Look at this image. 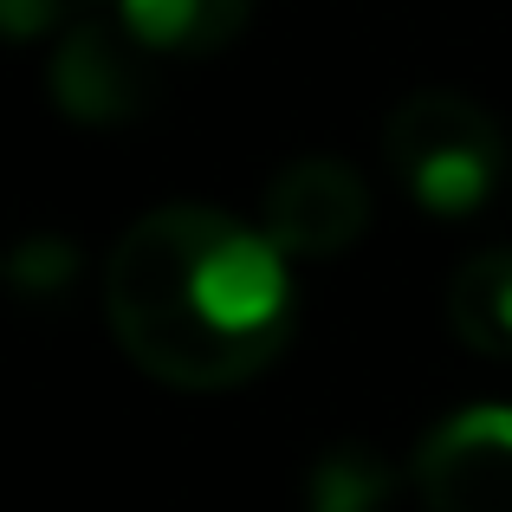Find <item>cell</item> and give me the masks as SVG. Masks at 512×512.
<instances>
[{"mask_svg": "<svg viewBox=\"0 0 512 512\" xmlns=\"http://www.w3.org/2000/svg\"><path fill=\"white\" fill-rule=\"evenodd\" d=\"M98 7V0H0V26H7V39H39L52 33V26H72L85 20V13Z\"/></svg>", "mask_w": 512, "mask_h": 512, "instance_id": "10", "label": "cell"}, {"mask_svg": "<svg viewBox=\"0 0 512 512\" xmlns=\"http://www.w3.org/2000/svg\"><path fill=\"white\" fill-rule=\"evenodd\" d=\"M409 474L428 512H512V402L441 415Z\"/></svg>", "mask_w": 512, "mask_h": 512, "instance_id": "4", "label": "cell"}, {"mask_svg": "<svg viewBox=\"0 0 512 512\" xmlns=\"http://www.w3.org/2000/svg\"><path fill=\"white\" fill-rule=\"evenodd\" d=\"M260 227L286 260H338L370 227V188L344 156H299L266 182Z\"/></svg>", "mask_w": 512, "mask_h": 512, "instance_id": "5", "label": "cell"}, {"mask_svg": "<svg viewBox=\"0 0 512 512\" xmlns=\"http://www.w3.org/2000/svg\"><path fill=\"white\" fill-rule=\"evenodd\" d=\"M402 474L370 441H331L305 467V512H389Z\"/></svg>", "mask_w": 512, "mask_h": 512, "instance_id": "8", "label": "cell"}, {"mask_svg": "<svg viewBox=\"0 0 512 512\" xmlns=\"http://www.w3.org/2000/svg\"><path fill=\"white\" fill-rule=\"evenodd\" d=\"M448 325L480 357H512V247H487L454 266Z\"/></svg>", "mask_w": 512, "mask_h": 512, "instance_id": "7", "label": "cell"}, {"mask_svg": "<svg viewBox=\"0 0 512 512\" xmlns=\"http://www.w3.org/2000/svg\"><path fill=\"white\" fill-rule=\"evenodd\" d=\"M383 156L428 214H474L506 182V130L461 91H409L383 124Z\"/></svg>", "mask_w": 512, "mask_h": 512, "instance_id": "2", "label": "cell"}, {"mask_svg": "<svg viewBox=\"0 0 512 512\" xmlns=\"http://www.w3.org/2000/svg\"><path fill=\"white\" fill-rule=\"evenodd\" d=\"M111 13L156 59H208L247 33L253 0H111Z\"/></svg>", "mask_w": 512, "mask_h": 512, "instance_id": "6", "label": "cell"}, {"mask_svg": "<svg viewBox=\"0 0 512 512\" xmlns=\"http://www.w3.org/2000/svg\"><path fill=\"white\" fill-rule=\"evenodd\" d=\"M46 91L72 124H137L156 111L163 98V78H156V52L130 33L117 13L91 7L85 20L65 26L59 52L46 65Z\"/></svg>", "mask_w": 512, "mask_h": 512, "instance_id": "3", "label": "cell"}, {"mask_svg": "<svg viewBox=\"0 0 512 512\" xmlns=\"http://www.w3.org/2000/svg\"><path fill=\"white\" fill-rule=\"evenodd\" d=\"M104 312L143 376L188 396L240 389L299 331L286 253L221 208L175 201L124 227L104 266Z\"/></svg>", "mask_w": 512, "mask_h": 512, "instance_id": "1", "label": "cell"}, {"mask_svg": "<svg viewBox=\"0 0 512 512\" xmlns=\"http://www.w3.org/2000/svg\"><path fill=\"white\" fill-rule=\"evenodd\" d=\"M78 247L65 234H26L20 247L7 253V279H13V292L20 299H33V305H46V299H65V292L78 286Z\"/></svg>", "mask_w": 512, "mask_h": 512, "instance_id": "9", "label": "cell"}]
</instances>
